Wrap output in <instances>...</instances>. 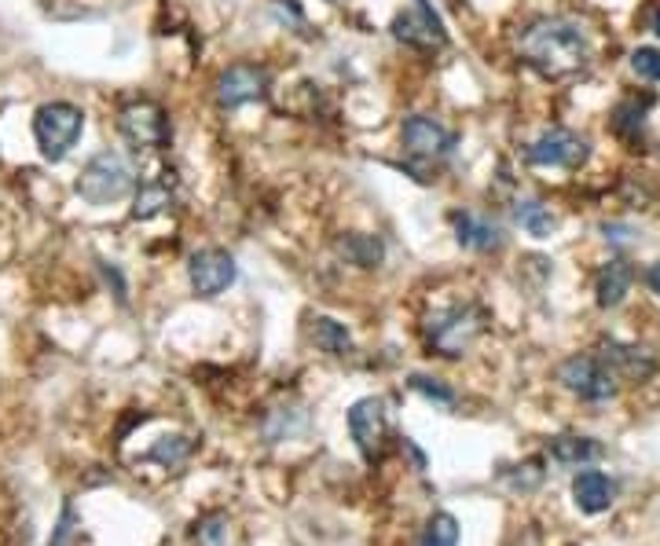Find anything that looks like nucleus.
Wrapping results in <instances>:
<instances>
[{
	"instance_id": "1",
	"label": "nucleus",
	"mask_w": 660,
	"mask_h": 546,
	"mask_svg": "<svg viewBox=\"0 0 660 546\" xmlns=\"http://www.w3.org/2000/svg\"><path fill=\"white\" fill-rule=\"evenodd\" d=\"M518 55L521 63L532 66L547 82H568L584 74L590 63L587 33L568 19H532L518 33Z\"/></svg>"
},
{
	"instance_id": "2",
	"label": "nucleus",
	"mask_w": 660,
	"mask_h": 546,
	"mask_svg": "<svg viewBox=\"0 0 660 546\" xmlns=\"http://www.w3.org/2000/svg\"><path fill=\"white\" fill-rule=\"evenodd\" d=\"M485 323L488 315L477 304H451V309L434 312L426 320V345L444 360H459L485 334Z\"/></svg>"
},
{
	"instance_id": "3",
	"label": "nucleus",
	"mask_w": 660,
	"mask_h": 546,
	"mask_svg": "<svg viewBox=\"0 0 660 546\" xmlns=\"http://www.w3.org/2000/svg\"><path fill=\"white\" fill-rule=\"evenodd\" d=\"M82 129H85L82 107L63 104V99L44 104L33 114V140H38L41 154L49 158V162H63V158L71 154V147L77 143V136H82Z\"/></svg>"
},
{
	"instance_id": "4",
	"label": "nucleus",
	"mask_w": 660,
	"mask_h": 546,
	"mask_svg": "<svg viewBox=\"0 0 660 546\" xmlns=\"http://www.w3.org/2000/svg\"><path fill=\"white\" fill-rule=\"evenodd\" d=\"M132 191V169L118 151H99L96 158H88V165L77 176V195L88 206H107L118 202Z\"/></svg>"
},
{
	"instance_id": "5",
	"label": "nucleus",
	"mask_w": 660,
	"mask_h": 546,
	"mask_svg": "<svg viewBox=\"0 0 660 546\" xmlns=\"http://www.w3.org/2000/svg\"><path fill=\"white\" fill-rule=\"evenodd\" d=\"M557 382L565 385L568 393L579 396L587 404H606L617 396V374L609 371V363L602 356H590V352H579V356H568L562 367H557Z\"/></svg>"
},
{
	"instance_id": "6",
	"label": "nucleus",
	"mask_w": 660,
	"mask_h": 546,
	"mask_svg": "<svg viewBox=\"0 0 660 546\" xmlns=\"http://www.w3.org/2000/svg\"><path fill=\"white\" fill-rule=\"evenodd\" d=\"M349 433L356 440L360 454L368 462H379L385 451V440H390V411H385V400L379 396H363L349 407Z\"/></svg>"
},
{
	"instance_id": "7",
	"label": "nucleus",
	"mask_w": 660,
	"mask_h": 546,
	"mask_svg": "<svg viewBox=\"0 0 660 546\" xmlns=\"http://www.w3.org/2000/svg\"><path fill=\"white\" fill-rule=\"evenodd\" d=\"M525 158L540 169H579V165H587L590 143L568 129H547L529 143Z\"/></svg>"
},
{
	"instance_id": "8",
	"label": "nucleus",
	"mask_w": 660,
	"mask_h": 546,
	"mask_svg": "<svg viewBox=\"0 0 660 546\" xmlns=\"http://www.w3.org/2000/svg\"><path fill=\"white\" fill-rule=\"evenodd\" d=\"M393 38L423 52H434L448 44V33H444V22L434 11V0H415L412 11H401V15L393 19Z\"/></svg>"
},
{
	"instance_id": "9",
	"label": "nucleus",
	"mask_w": 660,
	"mask_h": 546,
	"mask_svg": "<svg viewBox=\"0 0 660 546\" xmlns=\"http://www.w3.org/2000/svg\"><path fill=\"white\" fill-rule=\"evenodd\" d=\"M118 129H121L125 140L136 147V151H140V147H143V151H147V147H162L166 136H169L166 114H162V107H158V104H151V99H136V104L121 107Z\"/></svg>"
},
{
	"instance_id": "10",
	"label": "nucleus",
	"mask_w": 660,
	"mask_h": 546,
	"mask_svg": "<svg viewBox=\"0 0 660 546\" xmlns=\"http://www.w3.org/2000/svg\"><path fill=\"white\" fill-rule=\"evenodd\" d=\"M401 143L404 151L418 158V162H437L451 151L455 136L444 129L437 118H426V114H412L404 125H401Z\"/></svg>"
},
{
	"instance_id": "11",
	"label": "nucleus",
	"mask_w": 660,
	"mask_h": 546,
	"mask_svg": "<svg viewBox=\"0 0 660 546\" xmlns=\"http://www.w3.org/2000/svg\"><path fill=\"white\" fill-rule=\"evenodd\" d=\"M188 276H191V287H195L199 298H217V293H224L235 282L238 268L227 249H199L188 265Z\"/></svg>"
},
{
	"instance_id": "12",
	"label": "nucleus",
	"mask_w": 660,
	"mask_h": 546,
	"mask_svg": "<svg viewBox=\"0 0 660 546\" xmlns=\"http://www.w3.org/2000/svg\"><path fill=\"white\" fill-rule=\"evenodd\" d=\"M265 93H268V74L260 71V66L235 63L217 77V104H221V110L246 107V104H254V99H260Z\"/></svg>"
},
{
	"instance_id": "13",
	"label": "nucleus",
	"mask_w": 660,
	"mask_h": 546,
	"mask_svg": "<svg viewBox=\"0 0 660 546\" xmlns=\"http://www.w3.org/2000/svg\"><path fill=\"white\" fill-rule=\"evenodd\" d=\"M598 356L609 363V371L617 374V378L646 382V378H653V374H657V360L646 349H639V345H620V341H606V345L598 349Z\"/></svg>"
},
{
	"instance_id": "14",
	"label": "nucleus",
	"mask_w": 660,
	"mask_h": 546,
	"mask_svg": "<svg viewBox=\"0 0 660 546\" xmlns=\"http://www.w3.org/2000/svg\"><path fill=\"white\" fill-rule=\"evenodd\" d=\"M573 499L584 514H606L617 499V484L609 481L602 470H584L573 477Z\"/></svg>"
},
{
	"instance_id": "15",
	"label": "nucleus",
	"mask_w": 660,
	"mask_h": 546,
	"mask_svg": "<svg viewBox=\"0 0 660 546\" xmlns=\"http://www.w3.org/2000/svg\"><path fill=\"white\" fill-rule=\"evenodd\" d=\"M451 227H455V238H459V246L477 249V254H488V249H499V243H503V235H499V227H496L492 221L477 217V213H470V210L451 213Z\"/></svg>"
},
{
	"instance_id": "16",
	"label": "nucleus",
	"mask_w": 660,
	"mask_h": 546,
	"mask_svg": "<svg viewBox=\"0 0 660 546\" xmlns=\"http://www.w3.org/2000/svg\"><path fill=\"white\" fill-rule=\"evenodd\" d=\"M628 290H631V265L628 260H609V265L598 271V282H595L598 304L602 309H617V304L628 298Z\"/></svg>"
},
{
	"instance_id": "17",
	"label": "nucleus",
	"mask_w": 660,
	"mask_h": 546,
	"mask_svg": "<svg viewBox=\"0 0 660 546\" xmlns=\"http://www.w3.org/2000/svg\"><path fill=\"white\" fill-rule=\"evenodd\" d=\"M547 454L557 465H587L598 459L602 448L590 437H554L547 443Z\"/></svg>"
},
{
	"instance_id": "18",
	"label": "nucleus",
	"mask_w": 660,
	"mask_h": 546,
	"mask_svg": "<svg viewBox=\"0 0 660 546\" xmlns=\"http://www.w3.org/2000/svg\"><path fill=\"white\" fill-rule=\"evenodd\" d=\"M169 199H173V188H169V180L166 176H151V180H143L140 191H136V206H132V217L136 221H151L158 217L166 206H169Z\"/></svg>"
},
{
	"instance_id": "19",
	"label": "nucleus",
	"mask_w": 660,
	"mask_h": 546,
	"mask_svg": "<svg viewBox=\"0 0 660 546\" xmlns=\"http://www.w3.org/2000/svg\"><path fill=\"white\" fill-rule=\"evenodd\" d=\"M312 341L327 352V356H349V352H352L349 330L341 326L338 320H330V315H320V320L312 323Z\"/></svg>"
},
{
	"instance_id": "20",
	"label": "nucleus",
	"mask_w": 660,
	"mask_h": 546,
	"mask_svg": "<svg viewBox=\"0 0 660 546\" xmlns=\"http://www.w3.org/2000/svg\"><path fill=\"white\" fill-rule=\"evenodd\" d=\"M341 254L360 268H379L385 257V246L374 235H345L341 238Z\"/></svg>"
},
{
	"instance_id": "21",
	"label": "nucleus",
	"mask_w": 660,
	"mask_h": 546,
	"mask_svg": "<svg viewBox=\"0 0 660 546\" xmlns=\"http://www.w3.org/2000/svg\"><path fill=\"white\" fill-rule=\"evenodd\" d=\"M514 217L529 235H536V238H551L554 227H557L554 213L547 206H540V202H521V206L514 210Z\"/></svg>"
},
{
	"instance_id": "22",
	"label": "nucleus",
	"mask_w": 660,
	"mask_h": 546,
	"mask_svg": "<svg viewBox=\"0 0 660 546\" xmlns=\"http://www.w3.org/2000/svg\"><path fill=\"white\" fill-rule=\"evenodd\" d=\"M418 546H459V521L451 514H434L426 521L423 536H418Z\"/></svg>"
},
{
	"instance_id": "23",
	"label": "nucleus",
	"mask_w": 660,
	"mask_h": 546,
	"mask_svg": "<svg viewBox=\"0 0 660 546\" xmlns=\"http://www.w3.org/2000/svg\"><path fill=\"white\" fill-rule=\"evenodd\" d=\"M191 539H195V546H227V517L224 514H206L202 521H195Z\"/></svg>"
},
{
	"instance_id": "24",
	"label": "nucleus",
	"mask_w": 660,
	"mask_h": 546,
	"mask_svg": "<svg viewBox=\"0 0 660 546\" xmlns=\"http://www.w3.org/2000/svg\"><path fill=\"white\" fill-rule=\"evenodd\" d=\"M646 107H650V99H624V104L617 107V114H613V125H617V132L624 136H631V132H639L642 125H646Z\"/></svg>"
},
{
	"instance_id": "25",
	"label": "nucleus",
	"mask_w": 660,
	"mask_h": 546,
	"mask_svg": "<svg viewBox=\"0 0 660 546\" xmlns=\"http://www.w3.org/2000/svg\"><path fill=\"white\" fill-rule=\"evenodd\" d=\"M407 389L418 393V396H426V400H434L440 407H451L455 404V393L448 389V385H440L437 378H426V374H412V378H407Z\"/></svg>"
},
{
	"instance_id": "26",
	"label": "nucleus",
	"mask_w": 660,
	"mask_h": 546,
	"mask_svg": "<svg viewBox=\"0 0 660 546\" xmlns=\"http://www.w3.org/2000/svg\"><path fill=\"white\" fill-rule=\"evenodd\" d=\"M631 66H635V74L646 77V82H660V49H635Z\"/></svg>"
},
{
	"instance_id": "27",
	"label": "nucleus",
	"mask_w": 660,
	"mask_h": 546,
	"mask_svg": "<svg viewBox=\"0 0 660 546\" xmlns=\"http://www.w3.org/2000/svg\"><path fill=\"white\" fill-rule=\"evenodd\" d=\"M74 525H77V514H74V506L66 503V506H63V517H60V525H55L52 546H71V539H74Z\"/></svg>"
},
{
	"instance_id": "28",
	"label": "nucleus",
	"mask_w": 660,
	"mask_h": 546,
	"mask_svg": "<svg viewBox=\"0 0 660 546\" xmlns=\"http://www.w3.org/2000/svg\"><path fill=\"white\" fill-rule=\"evenodd\" d=\"M646 287H650L660 298V260H657V265H650V271H646Z\"/></svg>"
},
{
	"instance_id": "29",
	"label": "nucleus",
	"mask_w": 660,
	"mask_h": 546,
	"mask_svg": "<svg viewBox=\"0 0 660 546\" xmlns=\"http://www.w3.org/2000/svg\"><path fill=\"white\" fill-rule=\"evenodd\" d=\"M650 26H653V33H657V38H660V8L653 11V19H650Z\"/></svg>"
}]
</instances>
